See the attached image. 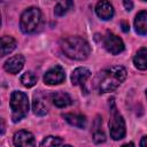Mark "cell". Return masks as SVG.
Segmentation results:
<instances>
[{
	"instance_id": "obj_1",
	"label": "cell",
	"mask_w": 147,
	"mask_h": 147,
	"mask_svg": "<svg viewBox=\"0 0 147 147\" xmlns=\"http://www.w3.org/2000/svg\"><path fill=\"white\" fill-rule=\"evenodd\" d=\"M60 47L62 52L71 60H85L91 53L90 44L79 36H71L62 38L60 41Z\"/></svg>"
},
{
	"instance_id": "obj_2",
	"label": "cell",
	"mask_w": 147,
	"mask_h": 147,
	"mask_svg": "<svg viewBox=\"0 0 147 147\" xmlns=\"http://www.w3.org/2000/svg\"><path fill=\"white\" fill-rule=\"evenodd\" d=\"M125 78H126V70L121 65L106 69L99 75L98 90L100 93L113 92L125 80Z\"/></svg>"
},
{
	"instance_id": "obj_3",
	"label": "cell",
	"mask_w": 147,
	"mask_h": 147,
	"mask_svg": "<svg viewBox=\"0 0 147 147\" xmlns=\"http://www.w3.org/2000/svg\"><path fill=\"white\" fill-rule=\"evenodd\" d=\"M10 109L11 119L14 123L20 122L28 115L29 111V99L28 95L21 91H14L10 94Z\"/></svg>"
},
{
	"instance_id": "obj_4",
	"label": "cell",
	"mask_w": 147,
	"mask_h": 147,
	"mask_svg": "<svg viewBox=\"0 0 147 147\" xmlns=\"http://www.w3.org/2000/svg\"><path fill=\"white\" fill-rule=\"evenodd\" d=\"M41 24V11L38 7H30L25 9L20 20L21 30L24 33H34Z\"/></svg>"
},
{
	"instance_id": "obj_5",
	"label": "cell",
	"mask_w": 147,
	"mask_h": 147,
	"mask_svg": "<svg viewBox=\"0 0 147 147\" xmlns=\"http://www.w3.org/2000/svg\"><path fill=\"white\" fill-rule=\"evenodd\" d=\"M109 131L110 137L114 140H119L125 137L126 129H125V122L123 116L118 113L114 99H111V107H110V121H109Z\"/></svg>"
},
{
	"instance_id": "obj_6",
	"label": "cell",
	"mask_w": 147,
	"mask_h": 147,
	"mask_svg": "<svg viewBox=\"0 0 147 147\" xmlns=\"http://www.w3.org/2000/svg\"><path fill=\"white\" fill-rule=\"evenodd\" d=\"M103 46L113 55H117V54H119V53H122L124 51V42H123V40L118 36L113 33V32H108L105 36Z\"/></svg>"
},
{
	"instance_id": "obj_7",
	"label": "cell",
	"mask_w": 147,
	"mask_h": 147,
	"mask_svg": "<svg viewBox=\"0 0 147 147\" xmlns=\"http://www.w3.org/2000/svg\"><path fill=\"white\" fill-rule=\"evenodd\" d=\"M65 78L64 69L61 65H55L46 71L44 76V82L47 85H57L61 84Z\"/></svg>"
},
{
	"instance_id": "obj_8",
	"label": "cell",
	"mask_w": 147,
	"mask_h": 147,
	"mask_svg": "<svg viewBox=\"0 0 147 147\" xmlns=\"http://www.w3.org/2000/svg\"><path fill=\"white\" fill-rule=\"evenodd\" d=\"M24 62H25L24 56L21 55V54H17V55H14V56L9 57L5 62L3 68L7 72L15 75V74H18L22 70V68L24 67Z\"/></svg>"
},
{
	"instance_id": "obj_9",
	"label": "cell",
	"mask_w": 147,
	"mask_h": 147,
	"mask_svg": "<svg viewBox=\"0 0 147 147\" xmlns=\"http://www.w3.org/2000/svg\"><path fill=\"white\" fill-rule=\"evenodd\" d=\"M95 13L101 20L108 21L114 16V8L108 0H100L95 6Z\"/></svg>"
},
{
	"instance_id": "obj_10",
	"label": "cell",
	"mask_w": 147,
	"mask_h": 147,
	"mask_svg": "<svg viewBox=\"0 0 147 147\" xmlns=\"http://www.w3.org/2000/svg\"><path fill=\"white\" fill-rule=\"evenodd\" d=\"M13 142L15 146H34V137L26 130H21L14 134Z\"/></svg>"
},
{
	"instance_id": "obj_11",
	"label": "cell",
	"mask_w": 147,
	"mask_h": 147,
	"mask_svg": "<svg viewBox=\"0 0 147 147\" xmlns=\"http://www.w3.org/2000/svg\"><path fill=\"white\" fill-rule=\"evenodd\" d=\"M91 76V71L87 68L84 67H79L77 69H75L71 74V83L72 85L77 86V85H83Z\"/></svg>"
},
{
	"instance_id": "obj_12",
	"label": "cell",
	"mask_w": 147,
	"mask_h": 147,
	"mask_svg": "<svg viewBox=\"0 0 147 147\" xmlns=\"http://www.w3.org/2000/svg\"><path fill=\"white\" fill-rule=\"evenodd\" d=\"M134 29L138 34H147V10H141L134 18Z\"/></svg>"
},
{
	"instance_id": "obj_13",
	"label": "cell",
	"mask_w": 147,
	"mask_h": 147,
	"mask_svg": "<svg viewBox=\"0 0 147 147\" xmlns=\"http://www.w3.org/2000/svg\"><path fill=\"white\" fill-rule=\"evenodd\" d=\"M52 101L53 103L59 107V108H64V107H68L69 105H71L72 100L70 98V95L65 92H62V91H59V92H55L52 94Z\"/></svg>"
},
{
	"instance_id": "obj_14",
	"label": "cell",
	"mask_w": 147,
	"mask_h": 147,
	"mask_svg": "<svg viewBox=\"0 0 147 147\" xmlns=\"http://www.w3.org/2000/svg\"><path fill=\"white\" fill-rule=\"evenodd\" d=\"M133 63L139 70L147 69V47H142L136 53L133 57Z\"/></svg>"
},
{
	"instance_id": "obj_15",
	"label": "cell",
	"mask_w": 147,
	"mask_h": 147,
	"mask_svg": "<svg viewBox=\"0 0 147 147\" xmlns=\"http://www.w3.org/2000/svg\"><path fill=\"white\" fill-rule=\"evenodd\" d=\"M62 117L72 126L76 127H85L86 125V117L84 115H78V114H63Z\"/></svg>"
},
{
	"instance_id": "obj_16",
	"label": "cell",
	"mask_w": 147,
	"mask_h": 147,
	"mask_svg": "<svg viewBox=\"0 0 147 147\" xmlns=\"http://www.w3.org/2000/svg\"><path fill=\"white\" fill-rule=\"evenodd\" d=\"M101 124H102V119L100 118V116H98L93 123V140L95 144H101L106 140V136L101 129Z\"/></svg>"
},
{
	"instance_id": "obj_17",
	"label": "cell",
	"mask_w": 147,
	"mask_h": 147,
	"mask_svg": "<svg viewBox=\"0 0 147 147\" xmlns=\"http://www.w3.org/2000/svg\"><path fill=\"white\" fill-rule=\"evenodd\" d=\"M16 47V40L10 36H3L1 38V56H5L13 52Z\"/></svg>"
},
{
	"instance_id": "obj_18",
	"label": "cell",
	"mask_w": 147,
	"mask_h": 147,
	"mask_svg": "<svg viewBox=\"0 0 147 147\" xmlns=\"http://www.w3.org/2000/svg\"><path fill=\"white\" fill-rule=\"evenodd\" d=\"M74 7V1L72 0H60L55 8H54V13L56 16H63L65 15L70 9H72Z\"/></svg>"
},
{
	"instance_id": "obj_19",
	"label": "cell",
	"mask_w": 147,
	"mask_h": 147,
	"mask_svg": "<svg viewBox=\"0 0 147 147\" xmlns=\"http://www.w3.org/2000/svg\"><path fill=\"white\" fill-rule=\"evenodd\" d=\"M37 80H38V77L32 71H26V72H24L21 76V83L25 87H32V86H34L36 83H37Z\"/></svg>"
},
{
	"instance_id": "obj_20",
	"label": "cell",
	"mask_w": 147,
	"mask_h": 147,
	"mask_svg": "<svg viewBox=\"0 0 147 147\" xmlns=\"http://www.w3.org/2000/svg\"><path fill=\"white\" fill-rule=\"evenodd\" d=\"M32 109H33V113L38 116H44L47 114V106L40 98H37V96L33 99Z\"/></svg>"
},
{
	"instance_id": "obj_21",
	"label": "cell",
	"mask_w": 147,
	"mask_h": 147,
	"mask_svg": "<svg viewBox=\"0 0 147 147\" xmlns=\"http://www.w3.org/2000/svg\"><path fill=\"white\" fill-rule=\"evenodd\" d=\"M63 140L59 137H53V136H48L46 137L41 142L40 146H61L63 145Z\"/></svg>"
},
{
	"instance_id": "obj_22",
	"label": "cell",
	"mask_w": 147,
	"mask_h": 147,
	"mask_svg": "<svg viewBox=\"0 0 147 147\" xmlns=\"http://www.w3.org/2000/svg\"><path fill=\"white\" fill-rule=\"evenodd\" d=\"M123 5H124V8H125L127 11H130V10L133 8V2H132V0H123Z\"/></svg>"
},
{
	"instance_id": "obj_23",
	"label": "cell",
	"mask_w": 147,
	"mask_h": 147,
	"mask_svg": "<svg viewBox=\"0 0 147 147\" xmlns=\"http://www.w3.org/2000/svg\"><path fill=\"white\" fill-rule=\"evenodd\" d=\"M140 146L141 147H147V137H142V139L140 141Z\"/></svg>"
},
{
	"instance_id": "obj_24",
	"label": "cell",
	"mask_w": 147,
	"mask_h": 147,
	"mask_svg": "<svg viewBox=\"0 0 147 147\" xmlns=\"http://www.w3.org/2000/svg\"><path fill=\"white\" fill-rule=\"evenodd\" d=\"M122 29L124 32H127L129 31V24L126 22H122Z\"/></svg>"
},
{
	"instance_id": "obj_25",
	"label": "cell",
	"mask_w": 147,
	"mask_h": 147,
	"mask_svg": "<svg viewBox=\"0 0 147 147\" xmlns=\"http://www.w3.org/2000/svg\"><path fill=\"white\" fill-rule=\"evenodd\" d=\"M1 134L3 133V131H5V124H3V119H1Z\"/></svg>"
},
{
	"instance_id": "obj_26",
	"label": "cell",
	"mask_w": 147,
	"mask_h": 147,
	"mask_svg": "<svg viewBox=\"0 0 147 147\" xmlns=\"http://www.w3.org/2000/svg\"><path fill=\"white\" fill-rule=\"evenodd\" d=\"M146 96H147V91H146Z\"/></svg>"
},
{
	"instance_id": "obj_27",
	"label": "cell",
	"mask_w": 147,
	"mask_h": 147,
	"mask_svg": "<svg viewBox=\"0 0 147 147\" xmlns=\"http://www.w3.org/2000/svg\"><path fill=\"white\" fill-rule=\"evenodd\" d=\"M142 1H147V0H142Z\"/></svg>"
}]
</instances>
